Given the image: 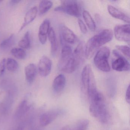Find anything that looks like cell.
Returning a JSON list of instances; mask_svg holds the SVG:
<instances>
[{
  "label": "cell",
  "mask_w": 130,
  "mask_h": 130,
  "mask_svg": "<svg viewBox=\"0 0 130 130\" xmlns=\"http://www.w3.org/2000/svg\"><path fill=\"white\" fill-rule=\"evenodd\" d=\"M89 99L90 101L89 111L91 115L102 124L108 123L110 116L103 95L97 91Z\"/></svg>",
  "instance_id": "1"
},
{
  "label": "cell",
  "mask_w": 130,
  "mask_h": 130,
  "mask_svg": "<svg viewBox=\"0 0 130 130\" xmlns=\"http://www.w3.org/2000/svg\"><path fill=\"white\" fill-rule=\"evenodd\" d=\"M81 84L89 98L98 91L95 76L90 64H87L83 69L81 73Z\"/></svg>",
  "instance_id": "2"
},
{
  "label": "cell",
  "mask_w": 130,
  "mask_h": 130,
  "mask_svg": "<svg viewBox=\"0 0 130 130\" xmlns=\"http://www.w3.org/2000/svg\"><path fill=\"white\" fill-rule=\"evenodd\" d=\"M110 54V49L106 46L101 48L96 52L94 58V64L101 71L109 72L111 70L108 62Z\"/></svg>",
  "instance_id": "3"
},
{
  "label": "cell",
  "mask_w": 130,
  "mask_h": 130,
  "mask_svg": "<svg viewBox=\"0 0 130 130\" xmlns=\"http://www.w3.org/2000/svg\"><path fill=\"white\" fill-rule=\"evenodd\" d=\"M84 54L83 46L82 43H79L73 52L72 57L62 71L72 73L79 67Z\"/></svg>",
  "instance_id": "4"
},
{
  "label": "cell",
  "mask_w": 130,
  "mask_h": 130,
  "mask_svg": "<svg viewBox=\"0 0 130 130\" xmlns=\"http://www.w3.org/2000/svg\"><path fill=\"white\" fill-rule=\"evenodd\" d=\"M54 10L63 12L74 17H79L81 15L80 6L76 1H62L61 5L56 7Z\"/></svg>",
  "instance_id": "5"
},
{
  "label": "cell",
  "mask_w": 130,
  "mask_h": 130,
  "mask_svg": "<svg viewBox=\"0 0 130 130\" xmlns=\"http://www.w3.org/2000/svg\"><path fill=\"white\" fill-rule=\"evenodd\" d=\"M113 32L109 29H103L90 39L93 45L97 49L110 42L112 39Z\"/></svg>",
  "instance_id": "6"
},
{
  "label": "cell",
  "mask_w": 130,
  "mask_h": 130,
  "mask_svg": "<svg viewBox=\"0 0 130 130\" xmlns=\"http://www.w3.org/2000/svg\"><path fill=\"white\" fill-rule=\"evenodd\" d=\"M112 53L114 56L116 57V59L113 60L112 63V69L119 72L129 71L130 64L127 59L117 50H113Z\"/></svg>",
  "instance_id": "7"
},
{
  "label": "cell",
  "mask_w": 130,
  "mask_h": 130,
  "mask_svg": "<svg viewBox=\"0 0 130 130\" xmlns=\"http://www.w3.org/2000/svg\"><path fill=\"white\" fill-rule=\"evenodd\" d=\"M114 33L116 38L120 41L129 42L130 29L129 24L118 25L114 28Z\"/></svg>",
  "instance_id": "8"
},
{
  "label": "cell",
  "mask_w": 130,
  "mask_h": 130,
  "mask_svg": "<svg viewBox=\"0 0 130 130\" xmlns=\"http://www.w3.org/2000/svg\"><path fill=\"white\" fill-rule=\"evenodd\" d=\"M52 67V62L47 56L42 57L39 62L38 70L41 76L46 77L50 74Z\"/></svg>",
  "instance_id": "9"
},
{
  "label": "cell",
  "mask_w": 130,
  "mask_h": 130,
  "mask_svg": "<svg viewBox=\"0 0 130 130\" xmlns=\"http://www.w3.org/2000/svg\"><path fill=\"white\" fill-rule=\"evenodd\" d=\"M60 111L58 109H54L46 112L41 115L39 123L41 126L45 127L50 124L60 115Z\"/></svg>",
  "instance_id": "10"
},
{
  "label": "cell",
  "mask_w": 130,
  "mask_h": 130,
  "mask_svg": "<svg viewBox=\"0 0 130 130\" xmlns=\"http://www.w3.org/2000/svg\"><path fill=\"white\" fill-rule=\"evenodd\" d=\"M72 54V48L70 45H66L63 47L58 64V68L60 70L62 71L67 65L71 58Z\"/></svg>",
  "instance_id": "11"
},
{
  "label": "cell",
  "mask_w": 130,
  "mask_h": 130,
  "mask_svg": "<svg viewBox=\"0 0 130 130\" xmlns=\"http://www.w3.org/2000/svg\"><path fill=\"white\" fill-rule=\"evenodd\" d=\"M11 91L9 92L6 96L0 103V114L6 115L9 113L13 102V95Z\"/></svg>",
  "instance_id": "12"
},
{
  "label": "cell",
  "mask_w": 130,
  "mask_h": 130,
  "mask_svg": "<svg viewBox=\"0 0 130 130\" xmlns=\"http://www.w3.org/2000/svg\"><path fill=\"white\" fill-rule=\"evenodd\" d=\"M50 28V20L48 19H46L41 24L39 29V39L42 44H44L47 42L48 34Z\"/></svg>",
  "instance_id": "13"
},
{
  "label": "cell",
  "mask_w": 130,
  "mask_h": 130,
  "mask_svg": "<svg viewBox=\"0 0 130 130\" xmlns=\"http://www.w3.org/2000/svg\"><path fill=\"white\" fill-rule=\"evenodd\" d=\"M60 32L62 38L64 41L69 44H73L77 40V37L74 32L65 25L60 27Z\"/></svg>",
  "instance_id": "14"
},
{
  "label": "cell",
  "mask_w": 130,
  "mask_h": 130,
  "mask_svg": "<svg viewBox=\"0 0 130 130\" xmlns=\"http://www.w3.org/2000/svg\"><path fill=\"white\" fill-rule=\"evenodd\" d=\"M107 10L109 14L114 18L122 20L127 23H130L129 17L113 6L108 5Z\"/></svg>",
  "instance_id": "15"
},
{
  "label": "cell",
  "mask_w": 130,
  "mask_h": 130,
  "mask_svg": "<svg viewBox=\"0 0 130 130\" xmlns=\"http://www.w3.org/2000/svg\"><path fill=\"white\" fill-rule=\"evenodd\" d=\"M38 68L34 63H30L25 68L26 79L29 84L32 83L35 79L38 72Z\"/></svg>",
  "instance_id": "16"
},
{
  "label": "cell",
  "mask_w": 130,
  "mask_h": 130,
  "mask_svg": "<svg viewBox=\"0 0 130 130\" xmlns=\"http://www.w3.org/2000/svg\"><path fill=\"white\" fill-rule=\"evenodd\" d=\"M66 79L63 74H59L53 81L52 87L55 92L59 93L62 92L66 86Z\"/></svg>",
  "instance_id": "17"
},
{
  "label": "cell",
  "mask_w": 130,
  "mask_h": 130,
  "mask_svg": "<svg viewBox=\"0 0 130 130\" xmlns=\"http://www.w3.org/2000/svg\"><path fill=\"white\" fill-rule=\"evenodd\" d=\"M38 9L36 7H34L30 9L26 13L24 18V22L20 28V31H21L27 25L30 24L35 19L37 16Z\"/></svg>",
  "instance_id": "18"
},
{
  "label": "cell",
  "mask_w": 130,
  "mask_h": 130,
  "mask_svg": "<svg viewBox=\"0 0 130 130\" xmlns=\"http://www.w3.org/2000/svg\"><path fill=\"white\" fill-rule=\"evenodd\" d=\"M31 105L26 100H23L19 104L15 113L16 118L20 119L25 115L30 109Z\"/></svg>",
  "instance_id": "19"
},
{
  "label": "cell",
  "mask_w": 130,
  "mask_h": 130,
  "mask_svg": "<svg viewBox=\"0 0 130 130\" xmlns=\"http://www.w3.org/2000/svg\"><path fill=\"white\" fill-rule=\"evenodd\" d=\"M48 37L51 43V52L52 55L56 54L57 51V44L56 33L54 29L51 27L48 34Z\"/></svg>",
  "instance_id": "20"
},
{
  "label": "cell",
  "mask_w": 130,
  "mask_h": 130,
  "mask_svg": "<svg viewBox=\"0 0 130 130\" xmlns=\"http://www.w3.org/2000/svg\"><path fill=\"white\" fill-rule=\"evenodd\" d=\"M83 16L88 28L92 31H95L96 28L95 23L89 13L86 10H84Z\"/></svg>",
  "instance_id": "21"
},
{
  "label": "cell",
  "mask_w": 130,
  "mask_h": 130,
  "mask_svg": "<svg viewBox=\"0 0 130 130\" xmlns=\"http://www.w3.org/2000/svg\"><path fill=\"white\" fill-rule=\"evenodd\" d=\"M15 41V37L14 34H12L7 38L4 39L0 44V48L3 49H7L12 47Z\"/></svg>",
  "instance_id": "22"
},
{
  "label": "cell",
  "mask_w": 130,
  "mask_h": 130,
  "mask_svg": "<svg viewBox=\"0 0 130 130\" xmlns=\"http://www.w3.org/2000/svg\"><path fill=\"white\" fill-rule=\"evenodd\" d=\"M31 40H30V32L27 31L22 39L19 42V45L20 47L23 49H27L30 47Z\"/></svg>",
  "instance_id": "23"
},
{
  "label": "cell",
  "mask_w": 130,
  "mask_h": 130,
  "mask_svg": "<svg viewBox=\"0 0 130 130\" xmlns=\"http://www.w3.org/2000/svg\"><path fill=\"white\" fill-rule=\"evenodd\" d=\"M53 6V3L50 1H42L39 4V12L41 15L47 13Z\"/></svg>",
  "instance_id": "24"
},
{
  "label": "cell",
  "mask_w": 130,
  "mask_h": 130,
  "mask_svg": "<svg viewBox=\"0 0 130 130\" xmlns=\"http://www.w3.org/2000/svg\"><path fill=\"white\" fill-rule=\"evenodd\" d=\"M6 68L9 71L14 72L16 71L19 68L18 62L13 58H8L6 60Z\"/></svg>",
  "instance_id": "25"
},
{
  "label": "cell",
  "mask_w": 130,
  "mask_h": 130,
  "mask_svg": "<svg viewBox=\"0 0 130 130\" xmlns=\"http://www.w3.org/2000/svg\"><path fill=\"white\" fill-rule=\"evenodd\" d=\"M11 53L15 58L20 60L25 59L26 56L25 50L20 47L13 48L11 50Z\"/></svg>",
  "instance_id": "26"
},
{
  "label": "cell",
  "mask_w": 130,
  "mask_h": 130,
  "mask_svg": "<svg viewBox=\"0 0 130 130\" xmlns=\"http://www.w3.org/2000/svg\"><path fill=\"white\" fill-rule=\"evenodd\" d=\"M89 124V120L86 119H82L77 123L74 130H87Z\"/></svg>",
  "instance_id": "27"
},
{
  "label": "cell",
  "mask_w": 130,
  "mask_h": 130,
  "mask_svg": "<svg viewBox=\"0 0 130 130\" xmlns=\"http://www.w3.org/2000/svg\"><path fill=\"white\" fill-rule=\"evenodd\" d=\"M116 48L121 52L128 59L130 58V48L127 45H117Z\"/></svg>",
  "instance_id": "28"
},
{
  "label": "cell",
  "mask_w": 130,
  "mask_h": 130,
  "mask_svg": "<svg viewBox=\"0 0 130 130\" xmlns=\"http://www.w3.org/2000/svg\"><path fill=\"white\" fill-rule=\"evenodd\" d=\"M77 22L81 32L84 34H86L87 32V28L82 20L78 19Z\"/></svg>",
  "instance_id": "29"
},
{
  "label": "cell",
  "mask_w": 130,
  "mask_h": 130,
  "mask_svg": "<svg viewBox=\"0 0 130 130\" xmlns=\"http://www.w3.org/2000/svg\"><path fill=\"white\" fill-rule=\"evenodd\" d=\"M6 58H3L0 61V77L2 76L5 73L6 68Z\"/></svg>",
  "instance_id": "30"
},
{
  "label": "cell",
  "mask_w": 130,
  "mask_h": 130,
  "mask_svg": "<svg viewBox=\"0 0 130 130\" xmlns=\"http://www.w3.org/2000/svg\"><path fill=\"white\" fill-rule=\"evenodd\" d=\"M130 86L128 85L125 93V100L126 102L128 104L130 103Z\"/></svg>",
  "instance_id": "31"
},
{
  "label": "cell",
  "mask_w": 130,
  "mask_h": 130,
  "mask_svg": "<svg viewBox=\"0 0 130 130\" xmlns=\"http://www.w3.org/2000/svg\"><path fill=\"white\" fill-rule=\"evenodd\" d=\"M21 1L19 0H12L10 1V4L11 5H15L19 3Z\"/></svg>",
  "instance_id": "32"
},
{
  "label": "cell",
  "mask_w": 130,
  "mask_h": 130,
  "mask_svg": "<svg viewBox=\"0 0 130 130\" xmlns=\"http://www.w3.org/2000/svg\"><path fill=\"white\" fill-rule=\"evenodd\" d=\"M60 130H71V129L69 125H65Z\"/></svg>",
  "instance_id": "33"
},
{
  "label": "cell",
  "mask_w": 130,
  "mask_h": 130,
  "mask_svg": "<svg viewBox=\"0 0 130 130\" xmlns=\"http://www.w3.org/2000/svg\"><path fill=\"white\" fill-rule=\"evenodd\" d=\"M15 130H23V129L22 127H20L17 128Z\"/></svg>",
  "instance_id": "34"
},
{
  "label": "cell",
  "mask_w": 130,
  "mask_h": 130,
  "mask_svg": "<svg viewBox=\"0 0 130 130\" xmlns=\"http://www.w3.org/2000/svg\"><path fill=\"white\" fill-rule=\"evenodd\" d=\"M2 2H3V1H0V4H1Z\"/></svg>",
  "instance_id": "35"
},
{
  "label": "cell",
  "mask_w": 130,
  "mask_h": 130,
  "mask_svg": "<svg viewBox=\"0 0 130 130\" xmlns=\"http://www.w3.org/2000/svg\"><path fill=\"white\" fill-rule=\"evenodd\" d=\"M0 121H1V118H0Z\"/></svg>",
  "instance_id": "36"
}]
</instances>
